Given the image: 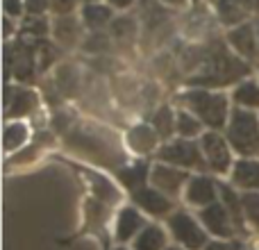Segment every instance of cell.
<instances>
[{
  "label": "cell",
  "instance_id": "cell-26",
  "mask_svg": "<svg viewBox=\"0 0 259 250\" xmlns=\"http://www.w3.org/2000/svg\"><path fill=\"white\" fill-rule=\"evenodd\" d=\"M50 7L59 16H68L73 12V7H75V0H50Z\"/></svg>",
  "mask_w": 259,
  "mask_h": 250
},
{
  "label": "cell",
  "instance_id": "cell-10",
  "mask_svg": "<svg viewBox=\"0 0 259 250\" xmlns=\"http://www.w3.org/2000/svg\"><path fill=\"white\" fill-rule=\"evenodd\" d=\"M216 196H219V191H216V184L211 182L209 178H205V175H198V178H193L191 182H189L187 187V198L191 205H198V207H209L216 202Z\"/></svg>",
  "mask_w": 259,
  "mask_h": 250
},
{
  "label": "cell",
  "instance_id": "cell-27",
  "mask_svg": "<svg viewBox=\"0 0 259 250\" xmlns=\"http://www.w3.org/2000/svg\"><path fill=\"white\" fill-rule=\"evenodd\" d=\"M48 5H50V0H25V7L32 16H41Z\"/></svg>",
  "mask_w": 259,
  "mask_h": 250
},
{
  "label": "cell",
  "instance_id": "cell-15",
  "mask_svg": "<svg viewBox=\"0 0 259 250\" xmlns=\"http://www.w3.org/2000/svg\"><path fill=\"white\" fill-rule=\"evenodd\" d=\"M234 103L241 109H259V85L252 80L241 82L232 94Z\"/></svg>",
  "mask_w": 259,
  "mask_h": 250
},
{
  "label": "cell",
  "instance_id": "cell-11",
  "mask_svg": "<svg viewBox=\"0 0 259 250\" xmlns=\"http://www.w3.org/2000/svg\"><path fill=\"white\" fill-rule=\"evenodd\" d=\"M232 48L237 50L239 55H243L246 59H252L257 55V46L259 39H255V27L250 23H243V25H237L232 32L228 34Z\"/></svg>",
  "mask_w": 259,
  "mask_h": 250
},
{
  "label": "cell",
  "instance_id": "cell-7",
  "mask_svg": "<svg viewBox=\"0 0 259 250\" xmlns=\"http://www.w3.org/2000/svg\"><path fill=\"white\" fill-rule=\"evenodd\" d=\"M200 221L207 225V230H209L211 234H216V237H221V239L234 234L232 214H230V210L223 202H214V205H209V207H202Z\"/></svg>",
  "mask_w": 259,
  "mask_h": 250
},
{
  "label": "cell",
  "instance_id": "cell-19",
  "mask_svg": "<svg viewBox=\"0 0 259 250\" xmlns=\"http://www.w3.org/2000/svg\"><path fill=\"white\" fill-rule=\"evenodd\" d=\"M200 118L198 116H191L189 112H178L175 114V128H178V132L182 134L184 139L187 137H196L198 132H200Z\"/></svg>",
  "mask_w": 259,
  "mask_h": 250
},
{
  "label": "cell",
  "instance_id": "cell-23",
  "mask_svg": "<svg viewBox=\"0 0 259 250\" xmlns=\"http://www.w3.org/2000/svg\"><path fill=\"white\" fill-rule=\"evenodd\" d=\"M25 139H27V128L23 123H14V125L5 128V148H7V150L18 148Z\"/></svg>",
  "mask_w": 259,
  "mask_h": 250
},
{
  "label": "cell",
  "instance_id": "cell-33",
  "mask_svg": "<svg viewBox=\"0 0 259 250\" xmlns=\"http://www.w3.org/2000/svg\"><path fill=\"white\" fill-rule=\"evenodd\" d=\"M87 3H91V0H87Z\"/></svg>",
  "mask_w": 259,
  "mask_h": 250
},
{
  "label": "cell",
  "instance_id": "cell-29",
  "mask_svg": "<svg viewBox=\"0 0 259 250\" xmlns=\"http://www.w3.org/2000/svg\"><path fill=\"white\" fill-rule=\"evenodd\" d=\"M205 250H234V248L228 241H209L205 246Z\"/></svg>",
  "mask_w": 259,
  "mask_h": 250
},
{
  "label": "cell",
  "instance_id": "cell-9",
  "mask_svg": "<svg viewBox=\"0 0 259 250\" xmlns=\"http://www.w3.org/2000/svg\"><path fill=\"white\" fill-rule=\"evenodd\" d=\"M187 171H180V169H170V166H164V164H157L152 169V184L159 189L161 193H178L182 189V182L187 180Z\"/></svg>",
  "mask_w": 259,
  "mask_h": 250
},
{
  "label": "cell",
  "instance_id": "cell-31",
  "mask_svg": "<svg viewBox=\"0 0 259 250\" xmlns=\"http://www.w3.org/2000/svg\"><path fill=\"white\" fill-rule=\"evenodd\" d=\"M166 3H173V5H178V3H182V0H166Z\"/></svg>",
  "mask_w": 259,
  "mask_h": 250
},
{
  "label": "cell",
  "instance_id": "cell-16",
  "mask_svg": "<svg viewBox=\"0 0 259 250\" xmlns=\"http://www.w3.org/2000/svg\"><path fill=\"white\" fill-rule=\"evenodd\" d=\"M36 105V98L34 94H30V91L25 89H18L16 91V98H5V107H7V114L14 118L23 116V114L32 112Z\"/></svg>",
  "mask_w": 259,
  "mask_h": 250
},
{
  "label": "cell",
  "instance_id": "cell-12",
  "mask_svg": "<svg viewBox=\"0 0 259 250\" xmlns=\"http://www.w3.org/2000/svg\"><path fill=\"white\" fill-rule=\"evenodd\" d=\"M232 180L237 187L259 191V159H241L232 166Z\"/></svg>",
  "mask_w": 259,
  "mask_h": 250
},
{
  "label": "cell",
  "instance_id": "cell-22",
  "mask_svg": "<svg viewBox=\"0 0 259 250\" xmlns=\"http://www.w3.org/2000/svg\"><path fill=\"white\" fill-rule=\"evenodd\" d=\"M219 193L223 196V205L230 210V214H232L234 221H241V212H243V202L241 198L237 196V193L232 191V187H228V184H219Z\"/></svg>",
  "mask_w": 259,
  "mask_h": 250
},
{
  "label": "cell",
  "instance_id": "cell-13",
  "mask_svg": "<svg viewBox=\"0 0 259 250\" xmlns=\"http://www.w3.org/2000/svg\"><path fill=\"white\" fill-rule=\"evenodd\" d=\"M141 230H143V219L137 214V210H132V207L121 210V214H118V219H116V239L118 241L125 243L132 237H139Z\"/></svg>",
  "mask_w": 259,
  "mask_h": 250
},
{
  "label": "cell",
  "instance_id": "cell-3",
  "mask_svg": "<svg viewBox=\"0 0 259 250\" xmlns=\"http://www.w3.org/2000/svg\"><path fill=\"white\" fill-rule=\"evenodd\" d=\"M207 66H209V71H207L202 77H198V82L209 85V87L230 85V82L239 80L241 75L248 73L246 64L239 62V59L232 57V55H228L225 50H216V53L207 59Z\"/></svg>",
  "mask_w": 259,
  "mask_h": 250
},
{
  "label": "cell",
  "instance_id": "cell-28",
  "mask_svg": "<svg viewBox=\"0 0 259 250\" xmlns=\"http://www.w3.org/2000/svg\"><path fill=\"white\" fill-rule=\"evenodd\" d=\"M5 12H7V16H18L23 12L21 0H5Z\"/></svg>",
  "mask_w": 259,
  "mask_h": 250
},
{
  "label": "cell",
  "instance_id": "cell-8",
  "mask_svg": "<svg viewBox=\"0 0 259 250\" xmlns=\"http://www.w3.org/2000/svg\"><path fill=\"white\" fill-rule=\"evenodd\" d=\"M134 202L152 216H166V214H170V207H173L170 200L159 189H148V187L134 191Z\"/></svg>",
  "mask_w": 259,
  "mask_h": 250
},
{
  "label": "cell",
  "instance_id": "cell-30",
  "mask_svg": "<svg viewBox=\"0 0 259 250\" xmlns=\"http://www.w3.org/2000/svg\"><path fill=\"white\" fill-rule=\"evenodd\" d=\"M109 3H112L114 7H118V9H125V7H130V5L134 3V0H109Z\"/></svg>",
  "mask_w": 259,
  "mask_h": 250
},
{
  "label": "cell",
  "instance_id": "cell-20",
  "mask_svg": "<svg viewBox=\"0 0 259 250\" xmlns=\"http://www.w3.org/2000/svg\"><path fill=\"white\" fill-rule=\"evenodd\" d=\"M55 36H57L59 44L71 46L73 41L77 39V23L73 21L71 16H62L59 18V23L55 25Z\"/></svg>",
  "mask_w": 259,
  "mask_h": 250
},
{
  "label": "cell",
  "instance_id": "cell-2",
  "mask_svg": "<svg viewBox=\"0 0 259 250\" xmlns=\"http://www.w3.org/2000/svg\"><path fill=\"white\" fill-rule=\"evenodd\" d=\"M228 141L239 155L259 157V121L250 109H234L228 123Z\"/></svg>",
  "mask_w": 259,
  "mask_h": 250
},
{
  "label": "cell",
  "instance_id": "cell-32",
  "mask_svg": "<svg viewBox=\"0 0 259 250\" xmlns=\"http://www.w3.org/2000/svg\"><path fill=\"white\" fill-rule=\"evenodd\" d=\"M168 250H182V248H168Z\"/></svg>",
  "mask_w": 259,
  "mask_h": 250
},
{
  "label": "cell",
  "instance_id": "cell-25",
  "mask_svg": "<svg viewBox=\"0 0 259 250\" xmlns=\"http://www.w3.org/2000/svg\"><path fill=\"white\" fill-rule=\"evenodd\" d=\"M23 30H25L27 34H32V36H44L46 32H48V23H46L41 16H30Z\"/></svg>",
  "mask_w": 259,
  "mask_h": 250
},
{
  "label": "cell",
  "instance_id": "cell-18",
  "mask_svg": "<svg viewBox=\"0 0 259 250\" xmlns=\"http://www.w3.org/2000/svg\"><path fill=\"white\" fill-rule=\"evenodd\" d=\"M82 18H84V23L91 27V30H98V27H103L105 23L112 21V9L105 7V5L89 3L84 7V12H82Z\"/></svg>",
  "mask_w": 259,
  "mask_h": 250
},
{
  "label": "cell",
  "instance_id": "cell-6",
  "mask_svg": "<svg viewBox=\"0 0 259 250\" xmlns=\"http://www.w3.org/2000/svg\"><path fill=\"white\" fill-rule=\"evenodd\" d=\"M202 155H205L207 164L216 171V173H225L232 166V155H230V141H225L221 134L207 132L202 137Z\"/></svg>",
  "mask_w": 259,
  "mask_h": 250
},
{
  "label": "cell",
  "instance_id": "cell-1",
  "mask_svg": "<svg viewBox=\"0 0 259 250\" xmlns=\"http://www.w3.org/2000/svg\"><path fill=\"white\" fill-rule=\"evenodd\" d=\"M180 100L211 130H221L228 123V100H225V96L211 94L205 89H191L180 96Z\"/></svg>",
  "mask_w": 259,
  "mask_h": 250
},
{
  "label": "cell",
  "instance_id": "cell-5",
  "mask_svg": "<svg viewBox=\"0 0 259 250\" xmlns=\"http://www.w3.org/2000/svg\"><path fill=\"white\" fill-rule=\"evenodd\" d=\"M159 159L168 161V164H173V166H180V169H202V166H205L200 148L193 141H187V139L166 143L159 150Z\"/></svg>",
  "mask_w": 259,
  "mask_h": 250
},
{
  "label": "cell",
  "instance_id": "cell-14",
  "mask_svg": "<svg viewBox=\"0 0 259 250\" xmlns=\"http://www.w3.org/2000/svg\"><path fill=\"white\" fill-rule=\"evenodd\" d=\"M166 248V234L157 225H146L134 239V250H164Z\"/></svg>",
  "mask_w": 259,
  "mask_h": 250
},
{
  "label": "cell",
  "instance_id": "cell-24",
  "mask_svg": "<svg viewBox=\"0 0 259 250\" xmlns=\"http://www.w3.org/2000/svg\"><path fill=\"white\" fill-rule=\"evenodd\" d=\"M241 202H243V214L248 216V221L259 225V191H248L241 198Z\"/></svg>",
  "mask_w": 259,
  "mask_h": 250
},
{
  "label": "cell",
  "instance_id": "cell-21",
  "mask_svg": "<svg viewBox=\"0 0 259 250\" xmlns=\"http://www.w3.org/2000/svg\"><path fill=\"white\" fill-rule=\"evenodd\" d=\"M173 130H178V128H175L173 112H170L168 107H161L159 112H157V116H155V132H157V137L168 139L170 134H173Z\"/></svg>",
  "mask_w": 259,
  "mask_h": 250
},
{
  "label": "cell",
  "instance_id": "cell-17",
  "mask_svg": "<svg viewBox=\"0 0 259 250\" xmlns=\"http://www.w3.org/2000/svg\"><path fill=\"white\" fill-rule=\"evenodd\" d=\"M118 178H121V182L125 184L130 191H139V189H143V182H146V178H148V166L132 164V166H127V169L118 171Z\"/></svg>",
  "mask_w": 259,
  "mask_h": 250
},
{
  "label": "cell",
  "instance_id": "cell-4",
  "mask_svg": "<svg viewBox=\"0 0 259 250\" xmlns=\"http://www.w3.org/2000/svg\"><path fill=\"white\" fill-rule=\"evenodd\" d=\"M170 225V232L173 237L178 239V243H182V248L187 250H205L207 241V234L205 230L198 225V221L193 216H189L187 212H178V214L170 216L168 221Z\"/></svg>",
  "mask_w": 259,
  "mask_h": 250
}]
</instances>
